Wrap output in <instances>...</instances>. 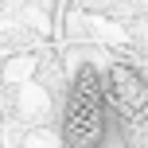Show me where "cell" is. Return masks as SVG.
<instances>
[{
	"label": "cell",
	"instance_id": "1",
	"mask_svg": "<svg viewBox=\"0 0 148 148\" xmlns=\"http://www.w3.org/2000/svg\"><path fill=\"white\" fill-rule=\"evenodd\" d=\"M113 133L109 94H105V74L94 66H82L70 78L66 101H62V148H105Z\"/></svg>",
	"mask_w": 148,
	"mask_h": 148
},
{
	"label": "cell",
	"instance_id": "2",
	"mask_svg": "<svg viewBox=\"0 0 148 148\" xmlns=\"http://www.w3.org/2000/svg\"><path fill=\"white\" fill-rule=\"evenodd\" d=\"M109 113L125 148H148V78L129 62H113L105 70Z\"/></svg>",
	"mask_w": 148,
	"mask_h": 148
}]
</instances>
